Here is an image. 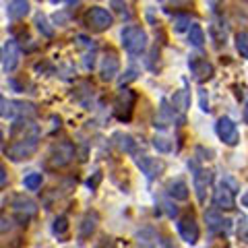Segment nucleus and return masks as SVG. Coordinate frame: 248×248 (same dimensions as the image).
<instances>
[{
	"label": "nucleus",
	"mask_w": 248,
	"mask_h": 248,
	"mask_svg": "<svg viewBox=\"0 0 248 248\" xmlns=\"http://www.w3.org/2000/svg\"><path fill=\"white\" fill-rule=\"evenodd\" d=\"M19 60H21V50H19V44L15 40H9L2 50V66L6 73H13L15 68L19 66Z\"/></svg>",
	"instance_id": "obj_10"
},
{
	"label": "nucleus",
	"mask_w": 248,
	"mask_h": 248,
	"mask_svg": "<svg viewBox=\"0 0 248 248\" xmlns=\"http://www.w3.org/2000/svg\"><path fill=\"white\" fill-rule=\"evenodd\" d=\"M188 66H190L192 75H195V79L201 81V83L207 81V79H211V77H213V64H211V62H209L207 58H201V56L190 58Z\"/></svg>",
	"instance_id": "obj_13"
},
{
	"label": "nucleus",
	"mask_w": 248,
	"mask_h": 248,
	"mask_svg": "<svg viewBox=\"0 0 248 248\" xmlns=\"http://www.w3.org/2000/svg\"><path fill=\"white\" fill-rule=\"evenodd\" d=\"M201 110H203V112H209V104L205 102V91H201Z\"/></svg>",
	"instance_id": "obj_33"
},
{
	"label": "nucleus",
	"mask_w": 248,
	"mask_h": 248,
	"mask_svg": "<svg viewBox=\"0 0 248 248\" xmlns=\"http://www.w3.org/2000/svg\"><path fill=\"white\" fill-rule=\"evenodd\" d=\"M242 203H244V207H248V195H244V199H242Z\"/></svg>",
	"instance_id": "obj_36"
},
{
	"label": "nucleus",
	"mask_w": 248,
	"mask_h": 248,
	"mask_svg": "<svg viewBox=\"0 0 248 248\" xmlns=\"http://www.w3.org/2000/svg\"><path fill=\"white\" fill-rule=\"evenodd\" d=\"M29 13L27 0H11L9 2V17L11 19H23Z\"/></svg>",
	"instance_id": "obj_18"
},
{
	"label": "nucleus",
	"mask_w": 248,
	"mask_h": 248,
	"mask_svg": "<svg viewBox=\"0 0 248 248\" xmlns=\"http://www.w3.org/2000/svg\"><path fill=\"white\" fill-rule=\"evenodd\" d=\"M0 60H2V50H0Z\"/></svg>",
	"instance_id": "obj_39"
},
{
	"label": "nucleus",
	"mask_w": 248,
	"mask_h": 248,
	"mask_svg": "<svg viewBox=\"0 0 248 248\" xmlns=\"http://www.w3.org/2000/svg\"><path fill=\"white\" fill-rule=\"evenodd\" d=\"M153 147H155L157 151H161V153L172 151V143H170L168 139H164V137H155V139H153Z\"/></svg>",
	"instance_id": "obj_29"
},
{
	"label": "nucleus",
	"mask_w": 248,
	"mask_h": 248,
	"mask_svg": "<svg viewBox=\"0 0 248 248\" xmlns=\"http://www.w3.org/2000/svg\"><path fill=\"white\" fill-rule=\"evenodd\" d=\"M178 232H180L184 242H188V244H195L199 240V226H197V221L192 215L180 217V221H178Z\"/></svg>",
	"instance_id": "obj_12"
},
{
	"label": "nucleus",
	"mask_w": 248,
	"mask_h": 248,
	"mask_svg": "<svg viewBox=\"0 0 248 248\" xmlns=\"http://www.w3.org/2000/svg\"><path fill=\"white\" fill-rule=\"evenodd\" d=\"M168 192H170V197L176 199V201L188 199V186H186V182H182V180H174L168 186Z\"/></svg>",
	"instance_id": "obj_19"
},
{
	"label": "nucleus",
	"mask_w": 248,
	"mask_h": 248,
	"mask_svg": "<svg viewBox=\"0 0 248 248\" xmlns=\"http://www.w3.org/2000/svg\"><path fill=\"white\" fill-rule=\"evenodd\" d=\"M2 141H4V135H2V130H0V145H2Z\"/></svg>",
	"instance_id": "obj_37"
},
{
	"label": "nucleus",
	"mask_w": 248,
	"mask_h": 248,
	"mask_svg": "<svg viewBox=\"0 0 248 248\" xmlns=\"http://www.w3.org/2000/svg\"><path fill=\"white\" fill-rule=\"evenodd\" d=\"M236 50L240 52V56L248 58V33H238L236 35Z\"/></svg>",
	"instance_id": "obj_27"
},
{
	"label": "nucleus",
	"mask_w": 248,
	"mask_h": 248,
	"mask_svg": "<svg viewBox=\"0 0 248 248\" xmlns=\"http://www.w3.org/2000/svg\"><path fill=\"white\" fill-rule=\"evenodd\" d=\"M244 120L248 122V102H246V108H244Z\"/></svg>",
	"instance_id": "obj_35"
},
{
	"label": "nucleus",
	"mask_w": 248,
	"mask_h": 248,
	"mask_svg": "<svg viewBox=\"0 0 248 248\" xmlns=\"http://www.w3.org/2000/svg\"><path fill=\"white\" fill-rule=\"evenodd\" d=\"M9 182V174H6V168L2 166V161H0V188Z\"/></svg>",
	"instance_id": "obj_32"
},
{
	"label": "nucleus",
	"mask_w": 248,
	"mask_h": 248,
	"mask_svg": "<svg viewBox=\"0 0 248 248\" xmlns=\"http://www.w3.org/2000/svg\"><path fill=\"white\" fill-rule=\"evenodd\" d=\"M215 133H217V137H219L223 143L230 145V147L238 145V141H240V133H238L236 122L232 120V118H228V116H221V118L217 120V124H215Z\"/></svg>",
	"instance_id": "obj_7"
},
{
	"label": "nucleus",
	"mask_w": 248,
	"mask_h": 248,
	"mask_svg": "<svg viewBox=\"0 0 248 248\" xmlns=\"http://www.w3.org/2000/svg\"><path fill=\"white\" fill-rule=\"evenodd\" d=\"M54 234L56 236H64L66 234V230H68V219L64 215H60V217H56V221H54Z\"/></svg>",
	"instance_id": "obj_28"
},
{
	"label": "nucleus",
	"mask_w": 248,
	"mask_h": 248,
	"mask_svg": "<svg viewBox=\"0 0 248 248\" xmlns=\"http://www.w3.org/2000/svg\"><path fill=\"white\" fill-rule=\"evenodd\" d=\"M188 42L190 46H195V48H203L205 46V31L201 25H192L188 29Z\"/></svg>",
	"instance_id": "obj_20"
},
{
	"label": "nucleus",
	"mask_w": 248,
	"mask_h": 248,
	"mask_svg": "<svg viewBox=\"0 0 248 248\" xmlns=\"http://www.w3.org/2000/svg\"><path fill=\"white\" fill-rule=\"evenodd\" d=\"M37 114L35 104L29 102H17V99H11L9 102V118H33Z\"/></svg>",
	"instance_id": "obj_14"
},
{
	"label": "nucleus",
	"mask_w": 248,
	"mask_h": 248,
	"mask_svg": "<svg viewBox=\"0 0 248 248\" xmlns=\"http://www.w3.org/2000/svg\"><path fill=\"white\" fill-rule=\"evenodd\" d=\"M122 46L124 50L133 56H141V54L147 50V33L143 27L139 25H128L122 29Z\"/></svg>",
	"instance_id": "obj_2"
},
{
	"label": "nucleus",
	"mask_w": 248,
	"mask_h": 248,
	"mask_svg": "<svg viewBox=\"0 0 248 248\" xmlns=\"http://www.w3.org/2000/svg\"><path fill=\"white\" fill-rule=\"evenodd\" d=\"M114 143L118 145V149L124 153H135V149H137V141L130 135H124V133H116Z\"/></svg>",
	"instance_id": "obj_17"
},
{
	"label": "nucleus",
	"mask_w": 248,
	"mask_h": 248,
	"mask_svg": "<svg viewBox=\"0 0 248 248\" xmlns=\"http://www.w3.org/2000/svg\"><path fill=\"white\" fill-rule=\"evenodd\" d=\"M190 17L186 13H178L174 15V31H178V33H182V31L190 29Z\"/></svg>",
	"instance_id": "obj_22"
},
{
	"label": "nucleus",
	"mask_w": 248,
	"mask_h": 248,
	"mask_svg": "<svg viewBox=\"0 0 248 248\" xmlns=\"http://www.w3.org/2000/svg\"><path fill=\"white\" fill-rule=\"evenodd\" d=\"M236 234L240 240H244V242L248 244V219L244 215L238 217V226H236Z\"/></svg>",
	"instance_id": "obj_26"
},
{
	"label": "nucleus",
	"mask_w": 248,
	"mask_h": 248,
	"mask_svg": "<svg viewBox=\"0 0 248 248\" xmlns=\"http://www.w3.org/2000/svg\"><path fill=\"white\" fill-rule=\"evenodd\" d=\"M172 104H174V108H178V110H180V112H184L186 108L190 106V97H188V91H186V89L178 91L176 95H174V99H172Z\"/></svg>",
	"instance_id": "obj_23"
},
{
	"label": "nucleus",
	"mask_w": 248,
	"mask_h": 248,
	"mask_svg": "<svg viewBox=\"0 0 248 248\" xmlns=\"http://www.w3.org/2000/svg\"><path fill=\"white\" fill-rule=\"evenodd\" d=\"M118 68H120V60L114 52H108L106 56L102 58V68H99V77L102 81H112L116 75H118Z\"/></svg>",
	"instance_id": "obj_15"
},
{
	"label": "nucleus",
	"mask_w": 248,
	"mask_h": 248,
	"mask_svg": "<svg viewBox=\"0 0 248 248\" xmlns=\"http://www.w3.org/2000/svg\"><path fill=\"white\" fill-rule=\"evenodd\" d=\"M95 226H97V215L95 213H87L85 219L81 223V238H89L93 232H95Z\"/></svg>",
	"instance_id": "obj_21"
},
{
	"label": "nucleus",
	"mask_w": 248,
	"mask_h": 248,
	"mask_svg": "<svg viewBox=\"0 0 248 248\" xmlns=\"http://www.w3.org/2000/svg\"><path fill=\"white\" fill-rule=\"evenodd\" d=\"M50 2H54V4H56V2H62V0H50Z\"/></svg>",
	"instance_id": "obj_38"
},
{
	"label": "nucleus",
	"mask_w": 248,
	"mask_h": 248,
	"mask_svg": "<svg viewBox=\"0 0 248 248\" xmlns=\"http://www.w3.org/2000/svg\"><path fill=\"white\" fill-rule=\"evenodd\" d=\"M135 161H137V166L141 168V172H143L147 178H149V180L157 178L161 172H164V161H161V159L149 157V155H139Z\"/></svg>",
	"instance_id": "obj_9"
},
{
	"label": "nucleus",
	"mask_w": 248,
	"mask_h": 248,
	"mask_svg": "<svg viewBox=\"0 0 248 248\" xmlns=\"http://www.w3.org/2000/svg\"><path fill=\"white\" fill-rule=\"evenodd\" d=\"M73 159H75V145L71 141H60V143H56L52 147L48 166L54 168V170H58V168L68 166Z\"/></svg>",
	"instance_id": "obj_3"
},
{
	"label": "nucleus",
	"mask_w": 248,
	"mask_h": 248,
	"mask_svg": "<svg viewBox=\"0 0 248 248\" xmlns=\"http://www.w3.org/2000/svg\"><path fill=\"white\" fill-rule=\"evenodd\" d=\"M135 102H137L135 91H130V89L124 87V89L118 93V97H116V102H114V112H116V118L122 120V122H128V120H130V116H133Z\"/></svg>",
	"instance_id": "obj_5"
},
{
	"label": "nucleus",
	"mask_w": 248,
	"mask_h": 248,
	"mask_svg": "<svg viewBox=\"0 0 248 248\" xmlns=\"http://www.w3.org/2000/svg\"><path fill=\"white\" fill-rule=\"evenodd\" d=\"M37 213V207L31 199H27L25 195H17L13 197V215L21 226H27L29 219H33V215Z\"/></svg>",
	"instance_id": "obj_6"
},
{
	"label": "nucleus",
	"mask_w": 248,
	"mask_h": 248,
	"mask_svg": "<svg viewBox=\"0 0 248 248\" xmlns=\"http://www.w3.org/2000/svg\"><path fill=\"white\" fill-rule=\"evenodd\" d=\"M40 147V126L31 118H17L11 124V143L4 149L11 161L29 159Z\"/></svg>",
	"instance_id": "obj_1"
},
{
	"label": "nucleus",
	"mask_w": 248,
	"mask_h": 248,
	"mask_svg": "<svg viewBox=\"0 0 248 248\" xmlns=\"http://www.w3.org/2000/svg\"><path fill=\"white\" fill-rule=\"evenodd\" d=\"M170 2H174V4H186V2H190V0H170Z\"/></svg>",
	"instance_id": "obj_34"
},
{
	"label": "nucleus",
	"mask_w": 248,
	"mask_h": 248,
	"mask_svg": "<svg viewBox=\"0 0 248 248\" xmlns=\"http://www.w3.org/2000/svg\"><path fill=\"white\" fill-rule=\"evenodd\" d=\"M205 221H207V226L211 232H221L228 223V221H223V217L219 215L217 209H209V211H205Z\"/></svg>",
	"instance_id": "obj_16"
},
{
	"label": "nucleus",
	"mask_w": 248,
	"mask_h": 248,
	"mask_svg": "<svg viewBox=\"0 0 248 248\" xmlns=\"http://www.w3.org/2000/svg\"><path fill=\"white\" fill-rule=\"evenodd\" d=\"M112 6H114L116 13H118L122 19H130V11H128V6H126V4H122L120 0H112Z\"/></svg>",
	"instance_id": "obj_30"
},
{
	"label": "nucleus",
	"mask_w": 248,
	"mask_h": 248,
	"mask_svg": "<svg viewBox=\"0 0 248 248\" xmlns=\"http://www.w3.org/2000/svg\"><path fill=\"white\" fill-rule=\"evenodd\" d=\"M213 203L217 211H232L236 207V199H234V190L230 188L226 182H219L215 186V192H213Z\"/></svg>",
	"instance_id": "obj_8"
},
{
	"label": "nucleus",
	"mask_w": 248,
	"mask_h": 248,
	"mask_svg": "<svg viewBox=\"0 0 248 248\" xmlns=\"http://www.w3.org/2000/svg\"><path fill=\"white\" fill-rule=\"evenodd\" d=\"M35 25H37V29L42 31V35H46V37H52L54 35V29L50 27V23H48V19H46V15H37L35 17Z\"/></svg>",
	"instance_id": "obj_25"
},
{
	"label": "nucleus",
	"mask_w": 248,
	"mask_h": 248,
	"mask_svg": "<svg viewBox=\"0 0 248 248\" xmlns=\"http://www.w3.org/2000/svg\"><path fill=\"white\" fill-rule=\"evenodd\" d=\"M42 182H44V178L37 172H31V174H27L25 178H23V184H25L27 190H37L42 186Z\"/></svg>",
	"instance_id": "obj_24"
},
{
	"label": "nucleus",
	"mask_w": 248,
	"mask_h": 248,
	"mask_svg": "<svg viewBox=\"0 0 248 248\" xmlns=\"http://www.w3.org/2000/svg\"><path fill=\"white\" fill-rule=\"evenodd\" d=\"M9 102L11 99L0 95V116H2V118H9Z\"/></svg>",
	"instance_id": "obj_31"
},
{
	"label": "nucleus",
	"mask_w": 248,
	"mask_h": 248,
	"mask_svg": "<svg viewBox=\"0 0 248 248\" xmlns=\"http://www.w3.org/2000/svg\"><path fill=\"white\" fill-rule=\"evenodd\" d=\"M112 23H114V17L106 9H102V6H93V9L85 13V25L91 31H106L112 27Z\"/></svg>",
	"instance_id": "obj_4"
},
{
	"label": "nucleus",
	"mask_w": 248,
	"mask_h": 248,
	"mask_svg": "<svg viewBox=\"0 0 248 248\" xmlns=\"http://www.w3.org/2000/svg\"><path fill=\"white\" fill-rule=\"evenodd\" d=\"M195 174H192V180H195V190H197V199L199 203H205V195H207V188L211 186V172L203 168H197L192 166Z\"/></svg>",
	"instance_id": "obj_11"
}]
</instances>
